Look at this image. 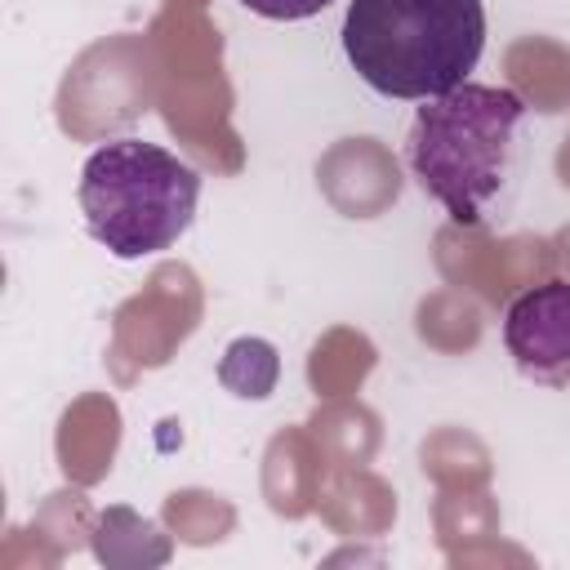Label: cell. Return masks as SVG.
<instances>
[{
	"instance_id": "cell-1",
	"label": "cell",
	"mask_w": 570,
	"mask_h": 570,
	"mask_svg": "<svg viewBox=\"0 0 570 570\" xmlns=\"http://www.w3.org/2000/svg\"><path fill=\"white\" fill-rule=\"evenodd\" d=\"M485 45L481 0H352L343 53L383 98H436L468 80Z\"/></svg>"
},
{
	"instance_id": "cell-4",
	"label": "cell",
	"mask_w": 570,
	"mask_h": 570,
	"mask_svg": "<svg viewBox=\"0 0 570 570\" xmlns=\"http://www.w3.org/2000/svg\"><path fill=\"white\" fill-rule=\"evenodd\" d=\"M503 347L525 379L570 387V281L517 294L503 312Z\"/></svg>"
},
{
	"instance_id": "cell-2",
	"label": "cell",
	"mask_w": 570,
	"mask_h": 570,
	"mask_svg": "<svg viewBox=\"0 0 570 570\" xmlns=\"http://www.w3.org/2000/svg\"><path fill=\"white\" fill-rule=\"evenodd\" d=\"M521 116L525 102L512 89L494 85L463 80L450 94L423 98L405 138V160L419 187L454 223L485 218L490 200L508 183Z\"/></svg>"
},
{
	"instance_id": "cell-5",
	"label": "cell",
	"mask_w": 570,
	"mask_h": 570,
	"mask_svg": "<svg viewBox=\"0 0 570 570\" xmlns=\"http://www.w3.org/2000/svg\"><path fill=\"white\" fill-rule=\"evenodd\" d=\"M245 9H254L258 18H276V22H298V18H312L321 13L330 0H240Z\"/></svg>"
},
{
	"instance_id": "cell-3",
	"label": "cell",
	"mask_w": 570,
	"mask_h": 570,
	"mask_svg": "<svg viewBox=\"0 0 570 570\" xmlns=\"http://www.w3.org/2000/svg\"><path fill=\"white\" fill-rule=\"evenodd\" d=\"M76 196L89 236L107 254L147 258L191 227L200 174L156 142L116 138L85 160Z\"/></svg>"
}]
</instances>
